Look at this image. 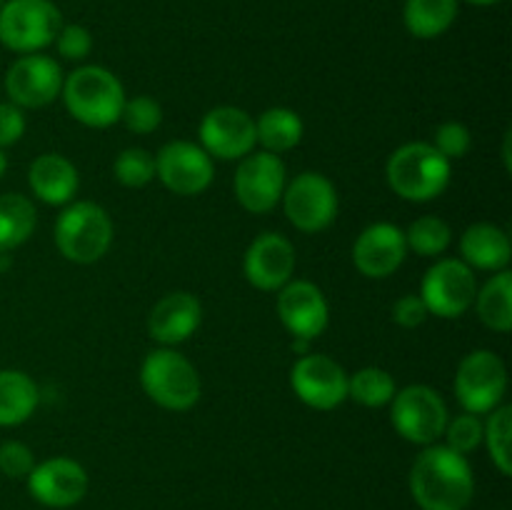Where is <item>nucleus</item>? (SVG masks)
<instances>
[{"label":"nucleus","instance_id":"28","mask_svg":"<svg viewBox=\"0 0 512 510\" xmlns=\"http://www.w3.org/2000/svg\"><path fill=\"white\" fill-rule=\"evenodd\" d=\"M398 393L395 378L385 368H360L358 373L348 375V398L365 408H383Z\"/></svg>","mask_w":512,"mask_h":510},{"label":"nucleus","instance_id":"8","mask_svg":"<svg viewBox=\"0 0 512 510\" xmlns=\"http://www.w3.org/2000/svg\"><path fill=\"white\" fill-rule=\"evenodd\" d=\"M508 393V368L493 350H473L465 355L455 373V395L465 413L488 415L503 405Z\"/></svg>","mask_w":512,"mask_h":510},{"label":"nucleus","instance_id":"24","mask_svg":"<svg viewBox=\"0 0 512 510\" xmlns=\"http://www.w3.org/2000/svg\"><path fill=\"white\" fill-rule=\"evenodd\" d=\"M458 18V0H405L403 23L413 38L433 40Z\"/></svg>","mask_w":512,"mask_h":510},{"label":"nucleus","instance_id":"9","mask_svg":"<svg viewBox=\"0 0 512 510\" xmlns=\"http://www.w3.org/2000/svg\"><path fill=\"white\" fill-rule=\"evenodd\" d=\"M285 218L300 233H323L338 218V190L323 173H300L285 183L283 198Z\"/></svg>","mask_w":512,"mask_h":510},{"label":"nucleus","instance_id":"15","mask_svg":"<svg viewBox=\"0 0 512 510\" xmlns=\"http://www.w3.org/2000/svg\"><path fill=\"white\" fill-rule=\"evenodd\" d=\"M258 135L255 120L235 105H220L200 120V148L218 160H240L253 153Z\"/></svg>","mask_w":512,"mask_h":510},{"label":"nucleus","instance_id":"12","mask_svg":"<svg viewBox=\"0 0 512 510\" xmlns=\"http://www.w3.org/2000/svg\"><path fill=\"white\" fill-rule=\"evenodd\" d=\"M155 178L175 195H200L215 178L213 158L200 145L188 140H173L155 155Z\"/></svg>","mask_w":512,"mask_h":510},{"label":"nucleus","instance_id":"22","mask_svg":"<svg viewBox=\"0 0 512 510\" xmlns=\"http://www.w3.org/2000/svg\"><path fill=\"white\" fill-rule=\"evenodd\" d=\"M460 255L463 263L475 270L500 273L508 268L512 258L510 238L503 228L493 223H475L460 238Z\"/></svg>","mask_w":512,"mask_h":510},{"label":"nucleus","instance_id":"29","mask_svg":"<svg viewBox=\"0 0 512 510\" xmlns=\"http://www.w3.org/2000/svg\"><path fill=\"white\" fill-rule=\"evenodd\" d=\"M405 243H408V250L418 253L420 258H438L453 243V230L438 215H423L410 223Z\"/></svg>","mask_w":512,"mask_h":510},{"label":"nucleus","instance_id":"32","mask_svg":"<svg viewBox=\"0 0 512 510\" xmlns=\"http://www.w3.org/2000/svg\"><path fill=\"white\" fill-rule=\"evenodd\" d=\"M443 438L450 450L468 458L473 450H478L483 445V420H480V415L465 413L463 410V415L448 420Z\"/></svg>","mask_w":512,"mask_h":510},{"label":"nucleus","instance_id":"19","mask_svg":"<svg viewBox=\"0 0 512 510\" xmlns=\"http://www.w3.org/2000/svg\"><path fill=\"white\" fill-rule=\"evenodd\" d=\"M408 255L405 233L393 223H373L355 238L353 263L365 278L383 280L403 265Z\"/></svg>","mask_w":512,"mask_h":510},{"label":"nucleus","instance_id":"17","mask_svg":"<svg viewBox=\"0 0 512 510\" xmlns=\"http://www.w3.org/2000/svg\"><path fill=\"white\" fill-rule=\"evenodd\" d=\"M278 315L293 338L313 343L330 323V308L323 290L310 280H290L278 290Z\"/></svg>","mask_w":512,"mask_h":510},{"label":"nucleus","instance_id":"34","mask_svg":"<svg viewBox=\"0 0 512 510\" xmlns=\"http://www.w3.org/2000/svg\"><path fill=\"white\" fill-rule=\"evenodd\" d=\"M430 145L443 158H448L453 163V160L465 158L470 153V148H473V135H470L468 125L458 123V120H448V123H443L435 130V140Z\"/></svg>","mask_w":512,"mask_h":510},{"label":"nucleus","instance_id":"30","mask_svg":"<svg viewBox=\"0 0 512 510\" xmlns=\"http://www.w3.org/2000/svg\"><path fill=\"white\" fill-rule=\"evenodd\" d=\"M510 433H512V408L510 405H498L490 410L488 420L483 423V443L488 445L490 460L503 475L512 473V455H510Z\"/></svg>","mask_w":512,"mask_h":510},{"label":"nucleus","instance_id":"26","mask_svg":"<svg viewBox=\"0 0 512 510\" xmlns=\"http://www.w3.org/2000/svg\"><path fill=\"white\" fill-rule=\"evenodd\" d=\"M303 130V120L290 108H270L260 113V118L255 120L258 143L273 155L298 148V143L303 140Z\"/></svg>","mask_w":512,"mask_h":510},{"label":"nucleus","instance_id":"31","mask_svg":"<svg viewBox=\"0 0 512 510\" xmlns=\"http://www.w3.org/2000/svg\"><path fill=\"white\" fill-rule=\"evenodd\" d=\"M113 175L125 188H145L155 178V155L145 148H125L115 158Z\"/></svg>","mask_w":512,"mask_h":510},{"label":"nucleus","instance_id":"36","mask_svg":"<svg viewBox=\"0 0 512 510\" xmlns=\"http://www.w3.org/2000/svg\"><path fill=\"white\" fill-rule=\"evenodd\" d=\"M55 48L65 60H83L93 50V35L83 25H63L55 35Z\"/></svg>","mask_w":512,"mask_h":510},{"label":"nucleus","instance_id":"13","mask_svg":"<svg viewBox=\"0 0 512 510\" xmlns=\"http://www.w3.org/2000/svg\"><path fill=\"white\" fill-rule=\"evenodd\" d=\"M63 80V70L48 55H20L5 73V93L18 108H45L60 98Z\"/></svg>","mask_w":512,"mask_h":510},{"label":"nucleus","instance_id":"27","mask_svg":"<svg viewBox=\"0 0 512 510\" xmlns=\"http://www.w3.org/2000/svg\"><path fill=\"white\" fill-rule=\"evenodd\" d=\"M35 223H38V213L25 195H0V253L20 248L33 235Z\"/></svg>","mask_w":512,"mask_h":510},{"label":"nucleus","instance_id":"2","mask_svg":"<svg viewBox=\"0 0 512 510\" xmlns=\"http://www.w3.org/2000/svg\"><path fill=\"white\" fill-rule=\"evenodd\" d=\"M60 98L68 113L88 128H110L118 123L128 100L118 75L100 65H83L73 70L63 80Z\"/></svg>","mask_w":512,"mask_h":510},{"label":"nucleus","instance_id":"21","mask_svg":"<svg viewBox=\"0 0 512 510\" xmlns=\"http://www.w3.org/2000/svg\"><path fill=\"white\" fill-rule=\"evenodd\" d=\"M28 185L38 200L48 205H68L78 193V168L65 155L43 153L30 163Z\"/></svg>","mask_w":512,"mask_h":510},{"label":"nucleus","instance_id":"10","mask_svg":"<svg viewBox=\"0 0 512 510\" xmlns=\"http://www.w3.org/2000/svg\"><path fill=\"white\" fill-rule=\"evenodd\" d=\"M475 293H478V280L473 268L458 258H443L428 268L418 295L430 315L453 320L473 308Z\"/></svg>","mask_w":512,"mask_h":510},{"label":"nucleus","instance_id":"37","mask_svg":"<svg viewBox=\"0 0 512 510\" xmlns=\"http://www.w3.org/2000/svg\"><path fill=\"white\" fill-rule=\"evenodd\" d=\"M428 308H425L423 298L420 295H403V298L395 300L393 305V320L400 325V328H418L428 320Z\"/></svg>","mask_w":512,"mask_h":510},{"label":"nucleus","instance_id":"18","mask_svg":"<svg viewBox=\"0 0 512 510\" xmlns=\"http://www.w3.org/2000/svg\"><path fill=\"white\" fill-rule=\"evenodd\" d=\"M243 273L253 288L265 293L280 290L295 273L293 243L280 233H260L245 250Z\"/></svg>","mask_w":512,"mask_h":510},{"label":"nucleus","instance_id":"7","mask_svg":"<svg viewBox=\"0 0 512 510\" xmlns=\"http://www.w3.org/2000/svg\"><path fill=\"white\" fill-rule=\"evenodd\" d=\"M448 405L438 390L428 385H408L390 400V423L398 435L415 445H433L448 425Z\"/></svg>","mask_w":512,"mask_h":510},{"label":"nucleus","instance_id":"5","mask_svg":"<svg viewBox=\"0 0 512 510\" xmlns=\"http://www.w3.org/2000/svg\"><path fill=\"white\" fill-rule=\"evenodd\" d=\"M140 385L155 405L175 413L193 408L203 393L195 365L173 348H158L145 355Z\"/></svg>","mask_w":512,"mask_h":510},{"label":"nucleus","instance_id":"1","mask_svg":"<svg viewBox=\"0 0 512 510\" xmlns=\"http://www.w3.org/2000/svg\"><path fill=\"white\" fill-rule=\"evenodd\" d=\"M410 493L423 510H465L475 495L473 468L448 445H425L410 468Z\"/></svg>","mask_w":512,"mask_h":510},{"label":"nucleus","instance_id":"16","mask_svg":"<svg viewBox=\"0 0 512 510\" xmlns=\"http://www.w3.org/2000/svg\"><path fill=\"white\" fill-rule=\"evenodd\" d=\"M28 493L45 508H73L88 493V473L73 458H50L35 463L28 478Z\"/></svg>","mask_w":512,"mask_h":510},{"label":"nucleus","instance_id":"11","mask_svg":"<svg viewBox=\"0 0 512 510\" xmlns=\"http://www.w3.org/2000/svg\"><path fill=\"white\" fill-rule=\"evenodd\" d=\"M285 183L288 180H285L283 160L268 150L248 153L245 158H240L233 178L235 198L253 215L270 213L283 198Z\"/></svg>","mask_w":512,"mask_h":510},{"label":"nucleus","instance_id":"20","mask_svg":"<svg viewBox=\"0 0 512 510\" xmlns=\"http://www.w3.org/2000/svg\"><path fill=\"white\" fill-rule=\"evenodd\" d=\"M200 320H203L200 300L193 293L175 290V293L163 295L153 305L148 315V333L160 345L170 348V345L185 343L190 335H195V330L200 328Z\"/></svg>","mask_w":512,"mask_h":510},{"label":"nucleus","instance_id":"25","mask_svg":"<svg viewBox=\"0 0 512 510\" xmlns=\"http://www.w3.org/2000/svg\"><path fill=\"white\" fill-rule=\"evenodd\" d=\"M475 310L483 325L495 333L512 330V275L510 270L495 273L483 288L475 293Z\"/></svg>","mask_w":512,"mask_h":510},{"label":"nucleus","instance_id":"14","mask_svg":"<svg viewBox=\"0 0 512 510\" xmlns=\"http://www.w3.org/2000/svg\"><path fill=\"white\" fill-rule=\"evenodd\" d=\"M290 385L295 395L315 410H333L348 400V373L328 355H300L290 370Z\"/></svg>","mask_w":512,"mask_h":510},{"label":"nucleus","instance_id":"4","mask_svg":"<svg viewBox=\"0 0 512 510\" xmlns=\"http://www.w3.org/2000/svg\"><path fill=\"white\" fill-rule=\"evenodd\" d=\"M53 238L60 255L70 263H98L113 245V220L103 205L78 200L58 215Z\"/></svg>","mask_w":512,"mask_h":510},{"label":"nucleus","instance_id":"6","mask_svg":"<svg viewBox=\"0 0 512 510\" xmlns=\"http://www.w3.org/2000/svg\"><path fill=\"white\" fill-rule=\"evenodd\" d=\"M60 28L63 18L50 0H5L0 8V43L13 53H40Z\"/></svg>","mask_w":512,"mask_h":510},{"label":"nucleus","instance_id":"39","mask_svg":"<svg viewBox=\"0 0 512 510\" xmlns=\"http://www.w3.org/2000/svg\"><path fill=\"white\" fill-rule=\"evenodd\" d=\"M5 170H8V155H5L3 148H0V178L5 175Z\"/></svg>","mask_w":512,"mask_h":510},{"label":"nucleus","instance_id":"23","mask_svg":"<svg viewBox=\"0 0 512 510\" xmlns=\"http://www.w3.org/2000/svg\"><path fill=\"white\" fill-rule=\"evenodd\" d=\"M38 385L23 370H0V428H15L38 408Z\"/></svg>","mask_w":512,"mask_h":510},{"label":"nucleus","instance_id":"40","mask_svg":"<svg viewBox=\"0 0 512 510\" xmlns=\"http://www.w3.org/2000/svg\"><path fill=\"white\" fill-rule=\"evenodd\" d=\"M465 3H473V5H495L500 0H465Z\"/></svg>","mask_w":512,"mask_h":510},{"label":"nucleus","instance_id":"3","mask_svg":"<svg viewBox=\"0 0 512 510\" xmlns=\"http://www.w3.org/2000/svg\"><path fill=\"white\" fill-rule=\"evenodd\" d=\"M385 178L395 195L410 203H428L445 193L453 165L430 143L400 145L385 165Z\"/></svg>","mask_w":512,"mask_h":510},{"label":"nucleus","instance_id":"35","mask_svg":"<svg viewBox=\"0 0 512 510\" xmlns=\"http://www.w3.org/2000/svg\"><path fill=\"white\" fill-rule=\"evenodd\" d=\"M33 468L35 455L28 445L20 443V440H5V443L0 445V473H3L5 478L23 480L28 478Z\"/></svg>","mask_w":512,"mask_h":510},{"label":"nucleus","instance_id":"33","mask_svg":"<svg viewBox=\"0 0 512 510\" xmlns=\"http://www.w3.org/2000/svg\"><path fill=\"white\" fill-rule=\"evenodd\" d=\"M120 120H123L130 133L148 135L158 130L160 123H163V108L150 95H135L133 100H125Z\"/></svg>","mask_w":512,"mask_h":510},{"label":"nucleus","instance_id":"38","mask_svg":"<svg viewBox=\"0 0 512 510\" xmlns=\"http://www.w3.org/2000/svg\"><path fill=\"white\" fill-rule=\"evenodd\" d=\"M25 133L23 108L13 103H0V148L15 145Z\"/></svg>","mask_w":512,"mask_h":510}]
</instances>
